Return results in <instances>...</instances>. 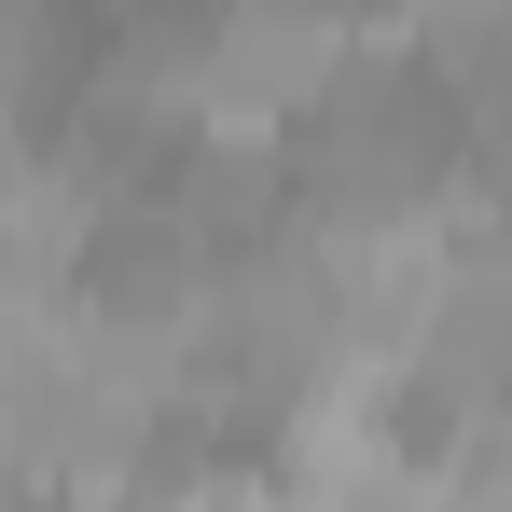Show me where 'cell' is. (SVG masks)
Returning <instances> with one entry per match:
<instances>
[{"mask_svg": "<svg viewBox=\"0 0 512 512\" xmlns=\"http://www.w3.org/2000/svg\"><path fill=\"white\" fill-rule=\"evenodd\" d=\"M402 402L443 416V429H471V416L512 402V250H499V236H471L457 277H443V305L416 319V346H402Z\"/></svg>", "mask_w": 512, "mask_h": 512, "instance_id": "3957f363", "label": "cell"}, {"mask_svg": "<svg viewBox=\"0 0 512 512\" xmlns=\"http://www.w3.org/2000/svg\"><path fill=\"white\" fill-rule=\"evenodd\" d=\"M457 97L429 70L416 42L388 28V42H360L333 70V97L291 125V167H305V222H429L443 194H471L457 180Z\"/></svg>", "mask_w": 512, "mask_h": 512, "instance_id": "6da1fadb", "label": "cell"}, {"mask_svg": "<svg viewBox=\"0 0 512 512\" xmlns=\"http://www.w3.org/2000/svg\"><path fill=\"white\" fill-rule=\"evenodd\" d=\"M360 56L346 42V0H208V125H305L333 70Z\"/></svg>", "mask_w": 512, "mask_h": 512, "instance_id": "7a4b0ae2", "label": "cell"}]
</instances>
